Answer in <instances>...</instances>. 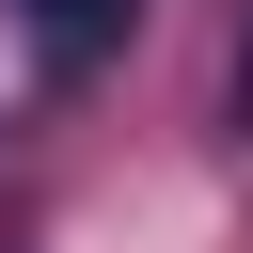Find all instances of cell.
Returning <instances> with one entry per match:
<instances>
[{
    "label": "cell",
    "instance_id": "cell-1",
    "mask_svg": "<svg viewBox=\"0 0 253 253\" xmlns=\"http://www.w3.org/2000/svg\"><path fill=\"white\" fill-rule=\"evenodd\" d=\"M16 32H32V63H47V79H95V63L142 32V0H16Z\"/></svg>",
    "mask_w": 253,
    "mask_h": 253
},
{
    "label": "cell",
    "instance_id": "cell-2",
    "mask_svg": "<svg viewBox=\"0 0 253 253\" xmlns=\"http://www.w3.org/2000/svg\"><path fill=\"white\" fill-rule=\"evenodd\" d=\"M237 126H253V32H237Z\"/></svg>",
    "mask_w": 253,
    "mask_h": 253
}]
</instances>
